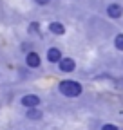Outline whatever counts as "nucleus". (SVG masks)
I'll return each instance as SVG.
<instances>
[{
	"label": "nucleus",
	"mask_w": 123,
	"mask_h": 130,
	"mask_svg": "<svg viewBox=\"0 0 123 130\" xmlns=\"http://www.w3.org/2000/svg\"><path fill=\"white\" fill-rule=\"evenodd\" d=\"M83 90V87L78 83V81H74V79H65V81H62L60 83V92L67 96V98H76V96H80Z\"/></svg>",
	"instance_id": "obj_1"
},
{
	"label": "nucleus",
	"mask_w": 123,
	"mask_h": 130,
	"mask_svg": "<svg viewBox=\"0 0 123 130\" xmlns=\"http://www.w3.org/2000/svg\"><path fill=\"white\" fill-rule=\"evenodd\" d=\"M107 16L109 18H121L123 16V6L121 4H118V2H112V4H109L107 6Z\"/></svg>",
	"instance_id": "obj_2"
},
{
	"label": "nucleus",
	"mask_w": 123,
	"mask_h": 130,
	"mask_svg": "<svg viewBox=\"0 0 123 130\" xmlns=\"http://www.w3.org/2000/svg\"><path fill=\"white\" fill-rule=\"evenodd\" d=\"M38 103H40V98L35 96V94H27V96L22 98V105L27 107V108H35V107H38Z\"/></svg>",
	"instance_id": "obj_3"
},
{
	"label": "nucleus",
	"mask_w": 123,
	"mask_h": 130,
	"mask_svg": "<svg viewBox=\"0 0 123 130\" xmlns=\"http://www.w3.org/2000/svg\"><path fill=\"white\" fill-rule=\"evenodd\" d=\"M58 63H60V71L62 72H72L74 67H76V63H74L72 58H62Z\"/></svg>",
	"instance_id": "obj_4"
},
{
	"label": "nucleus",
	"mask_w": 123,
	"mask_h": 130,
	"mask_svg": "<svg viewBox=\"0 0 123 130\" xmlns=\"http://www.w3.org/2000/svg\"><path fill=\"white\" fill-rule=\"evenodd\" d=\"M25 63H27V67H31V69H36V67H40V56H38V53H27V56H25Z\"/></svg>",
	"instance_id": "obj_5"
},
{
	"label": "nucleus",
	"mask_w": 123,
	"mask_h": 130,
	"mask_svg": "<svg viewBox=\"0 0 123 130\" xmlns=\"http://www.w3.org/2000/svg\"><path fill=\"white\" fill-rule=\"evenodd\" d=\"M62 58V53H60V49H56V47H51L49 51H47V60L51 61V63H58Z\"/></svg>",
	"instance_id": "obj_6"
},
{
	"label": "nucleus",
	"mask_w": 123,
	"mask_h": 130,
	"mask_svg": "<svg viewBox=\"0 0 123 130\" xmlns=\"http://www.w3.org/2000/svg\"><path fill=\"white\" fill-rule=\"evenodd\" d=\"M49 31L53 32V35H64L65 32V27H64V24H60V22H51L49 24Z\"/></svg>",
	"instance_id": "obj_7"
},
{
	"label": "nucleus",
	"mask_w": 123,
	"mask_h": 130,
	"mask_svg": "<svg viewBox=\"0 0 123 130\" xmlns=\"http://www.w3.org/2000/svg\"><path fill=\"white\" fill-rule=\"evenodd\" d=\"M27 118H29V119H40V118H42V112L36 110V108H29V110H27Z\"/></svg>",
	"instance_id": "obj_8"
},
{
	"label": "nucleus",
	"mask_w": 123,
	"mask_h": 130,
	"mask_svg": "<svg viewBox=\"0 0 123 130\" xmlns=\"http://www.w3.org/2000/svg\"><path fill=\"white\" fill-rule=\"evenodd\" d=\"M114 45H116L118 51H123V32L116 35V38H114Z\"/></svg>",
	"instance_id": "obj_9"
},
{
	"label": "nucleus",
	"mask_w": 123,
	"mask_h": 130,
	"mask_svg": "<svg viewBox=\"0 0 123 130\" xmlns=\"http://www.w3.org/2000/svg\"><path fill=\"white\" fill-rule=\"evenodd\" d=\"M101 130H118V126H116V125H105Z\"/></svg>",
	"instance_id": "obj_10"
},
{
	"label": "nucleus",
	"mask_w": 123,
	"mask_h": 130,
	"mask_svg": "<svg viewBox=\"0 0 123 130\" xmlns=\"http://www.w3.org/2000/svg\"><path fill=\"white\" fill-rule=\"evenodd\" d=\"M35 2H36L38 6H47V4L51 2V0H35Z\"/></svg>",
	"instance_id": "obj_11"
},
{
	"label": "nucleus",
	"mask_w": 123,
	"mask_h": 130,
	"mask_svg": "<svg viewBox=\"0 0 123 130\" xmlns=\"http://www.w3.org/2000/svg\"><path fill=\"white\" fill-rule=\"evenodd\" d=\"M36 27H40L38 24H31V31H36Z\"/></svg>",
	"instance_id": "obj_12"
}]
</instances>
